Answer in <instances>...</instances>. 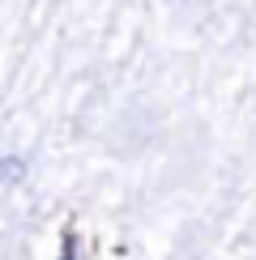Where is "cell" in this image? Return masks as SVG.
<instances>
[{
    "instance_id": "1",
    "label": "cell",
    "mask_w": 256,
    "mask_h": 260,
    "mask_svg": "<svg viewBox=\"0 0 256 260\" xmlns=\"http://www.w3.org/2000/svg\"><path fill=\"white\" fill-rule=\"evenodd\" d=\"M30 175V162L21 158V154H9V158H0V183H21Z\"/></svg>"
},
{
    "instance_id": "2",
    "label": "cell",
    "mask_w": 256,
    "mask_h": 260,
    "mask_svg": "<svg viewBox=\"0 0 256 260\" xmlns=\"http://www.w3.org/2000/svg\"><path fill=\"white\" fill-rule=\"evenodd\" d=\"M171 9H179V13H201V9H209L213 0H167Z\"/></svg>"
}]
</instances>
